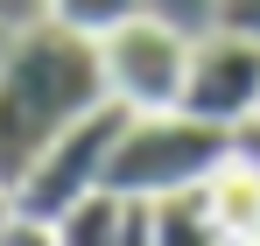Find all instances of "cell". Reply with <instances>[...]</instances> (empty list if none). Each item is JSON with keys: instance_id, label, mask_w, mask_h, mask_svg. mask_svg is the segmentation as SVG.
<instances>
[{"instance_id": "obj_2", "label": "cell", "mask_w": 260, "mask_h": 246, "mask_svg": "<svg viewBox=\"0 0 260 246\" xmlns=\"http://www.w3.org/2000/svg\"><path fill=\"white\" fill-rule=\"evenodd\" d=\"M225 155H232V127L197 120L183 106H162V113H134L120 127L113 162H106V183L127 190V197H162V190L204 183Z\"/></svg>"}, {"instance_id": "obj_7", "label": "cell", "mask_w": 260, "mask_h": 246, "mask_svg": "<svg viewBox=\"0 0 260 246\" xmlns=\"http://www.w3.org/2000/svg\"><path fill=\"white\" fill-rule=\"evenodd\" d=\"M99 239H127V190L99 183L56 218V246H99Z\"/></svg>"}, {"instance_id": "obj_12", "label": "cell", "mask_w": 260, "mask_h": 246, "mask_svg": "<svg viewBox=\"0 0 260 246\" xmlns=\"http://www.w3.org/2000/svg\"><path fill=\"white\" fill-rule=\"evenodd\" d=\"M7 49H14V21H0V64H7Z\"/></svg>"}, {"instance_id": "obj_8", "label": "cell", "mask_w": 260, "mask_h": 246, "mask_svg": "<svg viewBox=\"0 0 260 246\" xmlns=\"http://www.w3.org/2000/svg\"><path fill=\"white\" fill-rule=\"evenodd\" d=\"M155 239L162 246H204V239H218V218H211V204H204V183L155 197Z\"/></svg>"}, {"instance_id": "obj_9", "label": "cell", "mask_w": 260, "mask_h": 246, "mask_svg": "<svg viewBox=\"0 0 260 246\" xmlns=\"http://www.w3.org/2000/svg\"><path fill=\"white\" fill-rule=\"evenodd\" d=\"M148 0H43V14L49 21H63V28H78V36H113L120 21H134Z\"/></svg>"}, {"instance_id": "obj_1", "label": "cell", "mask_w": 260, "mask_h": 246, "mask_svg": "<svg viewBox=\"0 0 260 246\" xmlns=\"http://www.w3.org/2000/svg\"><path fill=\"white\" fill-rule=\"evenodd\" d=\"M99 99H113V91H106V64H99L91 36L49 21V14L14 28V49L0 64V190H14L28 162L71 120H85Z\"/></svg>"}, {"instance_id": "obj_13", "label": "cell", "mask_w": 260, "mask_h": 246, "mask_svg": "<svg viewBox=\"0 0 260 246\" xmlns=\"http://www.w3.org/2000/svg\"><path fill=\"white\" fill-rule=\"evenodd\" d=\"M7 218H14V190H0V225H7Z\"/></svg>"}, {"instance_id": "obj_10", "label": "cell", "mask_w": 260, "mask_h": 246, "mask_svg": "<svg viewBox=\"0 0 260 246\" xmlns=\"http://www.w3.org/2000/svg\"><path fill=\"white\" fill-rule=\"evenodd\" d=\"M211 28H232V36L260 42V0H211Z\"/></svg>"}, {"instance_id": "obj_3", "label": "cell", "mask_w": 260, "mask_h": 246, "mask_svg": "<svg viewBox=\"0 0 260 246\" xmlns=\"http://www.w3.org/2000/svg\"><path fill=\"white\" fill-rule=\"evenodd\" d=\"M127 120H134V106H120V99H99L85 120H71V127L43 148V155L28 162V176L14 183V211L56 232V218L78 204L85 190H99V183H106L113 141H120V127H127Z\"/></svg>"}, {"instance_id": "obj_5", "label": "cell", "mask_w": 260, "mask_h": 246, "mask_svg": "<svg viewBox=\"0 0 260 246\" xmlns=\"http://www.w3.org/2000/svg\"><path fill=\"white\" fill-rule=\"evenodd\" d=\"M183 113L218 127H246L260 113V42L211 28L204 42H190V78H183Z\"/></svg>"}, {"instance_id": "obj_6", "label": "cell", "mask_w": 260, "mask_h": 246, "mask_svg": "<svg viewBox=\"0 0 260 246\" xmlns=\"http://www.w3.org/2000/svg\"><path fill=\"white\" fill-rule=\"evenodd\" d=\"M204 204L218 218V239H260V162L232 148L204 176Z\"/></svg>"}, {"instance_id": "obj_11", "label": "cell", "mask_w": 260, "mask_h": 246, "mask_svg": "<svg viewBox=\"0 0 260 246\" xmlns=\"http://www.w3.org/2000/svg\"><path fill=\"white\" fill-rule=\"evenodd\" d=\"M0 21L28 28V21H43V0H0Z\"/></svg>"}, {"instance_id": "obj_4", "label": "cell", "mask_w": 260, "mask_h": 246, "mask_svg": "<svg viewBox=\"0 0 260 246\" xmlns=\"http://www.w3.org/2000/svg\"><path fill=\"white\" fill-rule=\"evenodd\" d=\"M99 64H106V91L134 106V113H162L183 106V78H190V42L169 21H155L148 7L120 21L113 36H99Z\"/></svg>"}]
</instances>
